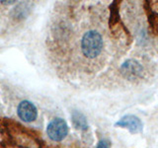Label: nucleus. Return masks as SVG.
<instances>
[{
    "mask_svg": "<svg viewBox=\"0 0 158 148\" xmlns=\"http://www.w3.org/2000/svg\"><path fill=\"white\" fill-rule=\"evenodd\" d=\"M48 137L53 141H62L68 134V125L66 121L60 117L53 118L47 127Z\"/></svg>",
    "mask_w": 158,
    "mask_h": 148,
    "instance_id": "f03ea898",
    "label": "nucleus"
},
{
    "mask_svg": "<svg viewBox=\"0 0 158 148\" xmlns=\"http://www.w3.org/2000/svg\"><path fill=\"white\" fill-rule=\"evenodd\" d=\"M18 117L23 121L32 122L38 117V110L36 106L30 101H22L17 109Z\"/></svg>",
    "mask_w": 158,
    "mask_h": 148,
    "instance_id": "39448f33",
    "label": "nucleus"
},
{
    "mask_svg": "<svg viewBox=\"0 0 158 148\" xmlns=\"http://www.w3.org/2000/svg\"><path fill=\"white\" fill-rule=\"evenodd\" d=\"M104 47L103 38L97 31H88L81 39V49L87 58H95L101 53Z\"/></svg>",
    "mask_w": 158,
    "mask_h": 148,
    "instance_id": "f257e3e1",
    "label": "nucleus"
},
{
    "mask_svg": "<svg viewBox=\"0 0 158 148\" xmlns=\"http://www.w3.org/2000/svg\"><path fill=\"white\" fill-rule=\"evenodd\" d=\"M111 147V141L109 139H101L98 142L96 148H110Z\"/></svg>",
    "mask_w": 158,
    "mask_h": 148,
    "instance_id": "6e6552de",
    "label": "nucleus"
},
{
    "mask_svg": "<svg viewBox=\"0 0 158 148\" xmlns=\"http://www.w3.org/2000/svg\"><path fill=\"white\" fill-rule=\"evenodd\" d=\"M71 121L74 127L79 130H88V121L86 117L82 113L78 111H74L71 115Z\"/></svg>",
    "mask_w": 158,
    "mask_h": 148,
    "instance_id": "423d86ee",
    "label": "nucleus"
},
{
    "mask_svg": "<svg viewBox=\"0 0 158 148\" xmlns=\"http://www.w3.org/2000/svg\"><path fill=\"white\" fill-rule=\"evenodd\" d=\"M121 72L128 80H133L141 77L143 73V67L135 59H127L122 64Z\"/></svg>",
    "mask_w": 158,
    "mask_h": 148,
    "instance_id": "7ed1b4c3",
    "label": "nucleus"
},
{
    "mask_svg": "<svg viewBox=\"0 0 158 148\" xmlns=\"http://www.w3.org/2000/svg\"><path fill=\"white\" fill-rule=\"evenodd\" d=\"M115 126L123 127L130 131L132 134L139 133L143 130V123L139 117L135 115H127L123 117L118 121L115 123Z\"/></svg>",
    "mask_w": 158,
    "mask_h": 148,
    "instance_id": "20e7f679",
    "label": "nucleus"
},
{
    "mask_svg": "<svg viewBox=\"0 0 158 148\" xmlns=\"http://www.w3.org/2000/svg\"><path fill=\"white\" fill-rule=\"evenodd\" d=\"M118 5L120 2L118 1H114L110 5V18H109V25L110 27L113 28L116 26L118 22L120 21V10H118Z\"/></svg>",
    "mask_w": 158,
    "mask_h": 148,
    "instance_id": "0eeeda50",
    "label": "nucleus"
}]
</instances>
